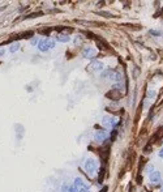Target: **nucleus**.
<instances>
[{
  "label": "nucleus",
  "mask_w": 163,
  "mask_h": 192,
  "mask_svg": "<svg viewBox=\"0 0 163 192\" xmlns=\"http://www.w3.org/2000/svg\"><path fill=\"white\" fill-rule=\"evenodd\" d=\"M55 47V41L54 39H40L38 42V50L39 51H47L48 48H54Z\"/></svg>",
  "instance_id": "obj_1"
},
{
  "label": "nucleus",
  "mask_w": 163,
  "mask_h": 192,
  "mask_svg": "<svg viewBox=\"0 0 163 192\" xmlns=\"http://www.w3.org/2000/svg\"><path fill=\"white\" fill-rule=\"evenodd\" d=\"M83 167H85V170H86L89 174H94V173L97 171V167H98V165H97L95 159H93V158H87L86 161H85V165H83Z\"/></svg>",
  "instance_id": "obj_2"
},
{
  "label": "nucleus",
  "mask_w": 163,
  "mask_h": 192,
  "mask_svg": "<svg viewBox=\"0 0 163 192\" xmlns=\"http://www.w3.org/2000/svg\"><path fill=\"white\" fill-rule=\"evenodd\" d=\"M74 186L78 188V191H89V184H87L85 180L82 179V178H76L74 179V183H73Z\"/></svg>",
  "instance_id": "obj_3"
},
{
  "label": "nucleus",
  "mask_w": 163,
  "mask_h": 192,
  "mask_svg": "<svg viewBox=\"0 0 163 192\" xmlns=\"http://www.w3.org/2000/svg\"><path fill=\"white\" fill-rule=\"evenodd\" d=\"M103 68H105V64H103L102 62H98V60H93L89 65V69L90 71H94V72L102 71Z\"/></svg>",
  "instance_id": "obj_4"
},
{
  "label": "nucleus",
  "mask_w": 163,
  "mask_h": 192,
  "mask_svg": "<svg viewBox=\"0 0 163 192\" xmlns=\"http://www.w3.org/2000/svg\"><path fill=\"white\" fill-rule=\"evenodd\" d=\"M94 139L98 141V143H103L106 139H107V132L103 130H99L94 133Z\"/></svg>",
  "instance_id": "obj_5"
},
{
  "label": "nucleus",
  "mask_w": 163,
  "mask_h": 192,
  "mask_svg": "<svg viewBox=\"0 0 163 192\" xmlns=\"http://www.w3.org/2000/svg\"><path fill=\"white\" fill-rule=\"evenodd\" d=\"M95 54H97V50L93 48V47H86L82 51V56L86 58V59H91L93 56H95Z\"/></svg>",
  "instance_id": "obj_6"
},
{
  "label": "nucleus",
  "mask_w": 163,
  "mask_h": 192,
  "mask_svg": "<svg viewBox=\"0 0 163 192\" xmlns=\"http://www.w3.org/2000/svg\"><path fill=\"white\" fill-rule=\"evenodd\" d=\"M149 178H150V182L155 183V184H159L162 182V177H160L159 171H153L151 174H149Z\"/></svg>",
  "instance_id": "obj_7"
},
{
  "label": "nucleus",
  "mask_w": 163,
  "mask_h": 192,
  "mask_svg": "<svg viewBox=\"0 0 163 192\" xmlns=\"http://www.w3.org/2000/svg\"><path fill=\"white\" fill-rule=\"evenodd\" d=\"M56 41L60 42V43H68V42L71 41V37L67 34H59L58 37H56Z\"/></svg>",
  "instance_id": "obj_8"
},
{
  "label": "nucleus",
  "mask_w": 163,
  "mask_h": 192,
  "mask_svg": "<svg viewBox=\"0 0 163 192\" xmlns=\"http://www.w3.org/2000/svg\"><path fill=\"white\" fill-rule=\"evenodd\" d=\"M103 122L107 123L108 126H111V127H115V126H116V119L111 118V116H105V118H103Z\"/></svg>",
  "instance_id": "obj_9"
},
{
  "label": "nucleus",
  "mask_w": 163,
  "mask_h": 192,
  "mask_svg": "<svg viewBox=\"0 0 163 192\" xmlns=\"http://www.w3.org/2000/svg\"><path fill=\"white\" fill-rule=\"evenodd\" d=\"M19 48H20V45L19 43H16V45H12V46L9 47V52H16V51H19Z\"/></svg>",
  "instance_id": "obj_10"
},
{
  "label": "nucleus",
  "mask_w": 163,
  "mask_h": 192,
  "mask_svg": "<svg viewBox=\"0 0 163 192\" xmlns=\"http://www.w3.org/2000/svg\"><path fill=\"white\" fill-rule=\"evenodd\" d=\"M31 35H33V31H26V33H22V34L20 35V38H22V39H26V38H30Z\"/></svg>",
  "instance_id": "obj_11"
},
{
  "label": "nucleus",
  "mask_w": 163,
  "mask_h": 192,
  "mask_svg": "<svg viewBox=\"0 0 163 192\" xmlns=\"http://www.w3.org/2000/svg\"><path fill=\"white\" fill-rule=\"evenodd\" d=\"M112 88H114V89H117V90H123V89H124L123 82H115Z\"/></svg>",
  "instance_id": "obj_12"
},
{
  "label": "nucleus",
  "mask_w": 163,
  "mask_h": 192,
  "mask_svg": "<svg viewBox=\"0 0 163 192\" xmlns=\"http://www.w3.org/2000/svg\"><path fill=\"white\" fill-rule=\"evenodd\" d=\"M42 15V12H37V13H31V15H28L26 16V19H35L37 16H40Z\"/></svg>",
  "instance_id": "obj_13"
},
{
  "label": "nucleus",
  "mask_w": 163,
  "mask_h": 192,
  "mask_svg": "<svg viewBox=\"0 0 163 192\" xmlns=\"http://www.w3.org/2000/svg\"><path fill=\"white\" fill-rule=\"evenodd\" d=\"M69 192H80V191L74 184H72V186H69Z\"/></svg>",
  "instance_id": "obj_14"
},
{
  "label": "nucleus",
  "mask_w": 163,
  "mask_h": 192,
  "mask_svg": "<svg viewBox=\"0 0 163 192\" xmlns=\"http://www.w3.org/2000/svg\"><path fill=\"white\" fill-rule=\"evenodd\" d=\"M98 15L106 16V17H108V19H110V17H112V15H111V13H108V12H98Z\"/></svg>",
  "instance_id": "obj_15"
},
{
  "label": "nucleus",
  "mask_w": 163,
  "mask_h": 192,
  "mask_svg": "<svg viewBox=\"0 0 163 192\" xmlns=\"http://www.w3.org/2000/svg\"><path fill=\"white\" fill-rule=\"evenodd\" d=\"M146 171H148V174H151L154 171V167H153V165H149L148 167H146Z\"/></svg>",
  "instance_id": "obj_16"
},
{
  "label": "nucleus",
  "mask_w": 163,
  "mask_h": 192,
  "mask_svg": "<svg viewBox=\"0 0 163 192\" xmlns=\"http://www.w3.org/2000/svg\"><path fill=\"white\" fill-rule=\"evenodd\" d=\"M148 96L150 97V98H154V97H155V92H154V90H150L148 93Z\"/></svg>",
  "instance_id": "obj_17"
},
{
  "label": "nucleus",
  "mask_w": 163,
  "mask_h": 192,
  "mask_svg": "<svg viewBox=\"0 0 163 192\" xmlns=\"http://www.w3.org/2000/svg\"><path fill=\"white\" fill-rule=\"evenodd\" d=\"M150 34L151 35H157V37H158V35H160V33H159V31H155V30H150Z\"/></svg>",
  "instance_id": "obj_18"
},
{
  "label": "nucleus",
  "mask_w": 163,
  "mask_h": 192,
  "mask_svg": "<svg viewBox=\"0 0 163 192\" xmlns=\"http://www.w3.org/2000/svg\"><path fill=\"white\" fill-rule=\"evenodd\" d=\"M62 192H69V187H68V186H63L62 187Z\"/></svg>",
  "instance_id": "obj_19"
},
{
  "label": "nucleus",
  "mask_w": 163,
  "mask_h": 192,
  "mask_svg": "<svg viewBox=\"0 0 163 192\" xmlns=\"http://www.w3.org/2000/svg\"><path fill=\"white\" fill-rule=\"evenodd\" d=\"M38 42H39V41H38V38H33L30 43H31V45H38Z\"/></svg>",
  "instance_id": "obj_20"
},
{
  "label": "nucleus",
  "mask_w": 163,
  "mask_h": 192,
  "mask_svg": "<svg viewBox=\"0 0 163 192\" xmlns=\"http://www.w3.org/2000/svg\"><path fill=\"white\" fill-rule=\"evenodd\" d=\"M158 154H159V157H160V158H163V148L159 150V153H158Z\"/></svg>",
  "instance_id": "obj_21"
},
{
  "label": "nucleus",
  "mask_w": 163,
  "mask_h": 192,
  "mask_svg": "<svg viewBox=\"0 0 163 192\" xmlns=\"http://www.w3.org/2000/svg\"><path fill=\"white\" fill-rule=\"evenodd\" d=\"M3 54H4V50H0V56L3 55Z\"/></svg>",
  "instance_id": "obj_22"
},
{
  "label": "nucleus",
  "mask_w": 163,
  "mask_h": 192,
  "mask_svg": "<svg viewBox=\"0 0 163 192\" xmlns=\"http://www.w3.org/2000/svg\"><path fill=\"white\" fill-rule=\"evenodd\" d=\"M81 192H90V191H81Z\"/></svg>",
  "instance_id": "obj_23"
}]
</instances>
